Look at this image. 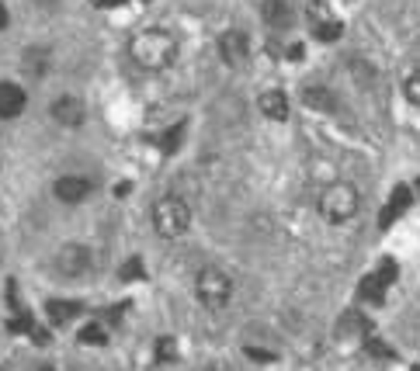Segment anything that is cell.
<instances>
[{
  "mask_svg": "<svg viewBox=\"0 0 420 371\" xmlns=\"http://www.w3.org/2000/svg\"><path fill=\"white\" fill-rule=\"evenodd\" d=\"M129 56L136 66L149 70V73H160V70H170L177 63V39L163 28H143L132 35L129 42Z\"/></svg>",
  "mask_w": 420,
  "mask_h": 371,
  "instance_id": "cell-1",
  "label": "cell"
},
{
  "mask_svg": "<svg viewBox=\"0 0 420 371\" xmlns=\"http://www.w3.org/2000/svg\"><path fill=\"white\" fill-rule=\"evenodd\" d=\"M358 208H361V194H358V188H354L351 181H330V184L320 191V198H316V212H320L323 222H330V226L351 222V219L358 215Z\"/></svg>",
  "mask_w": 420,
  "mask_h": 371,
  "instance_id": "cell-2",
  "label": "cell"
},
{
  "mask_svg": "<svg viewBox=\"0 0 420 371\" xmlns=\"http://www.w3.org/2000/svg\"><path fill=\"white\" fill-rule=\"evenodd\" d=\"M194 295H198V305L208 309V312L230 309V302H233V278H230V271L201 267L198 278H194Z\"/></svg>",
  "mask_w": 420,
  "mask_h": 371,
  "instance_id": "cell-3",
  "label": "cell"
},
{
  "mask_svg": "<svg viewBox=\"0 0 420 371\" xmlns=\"http://www.w3.org/2000/svg\"><path fill=\"white\" fill-rule=\"evenodd\" d=\"M149 219H153L156 236L177 239V236H184V233L191 229V205H188L181 194H163V198H156Z\"/></svg>",
  "mask_w": 420,
  "mask_h": 371,
  "instance_id": "cell-4",
  "label": "cell"
},
{
  "mask_svg": "<svg viewBox=\"0 0 420 371\" xmlns=\"http://www.w3.org/2000/svg\"><path fill=\"white\" fill-rule=\"evenodd\" d=\"M53 267H56L60 278H70V281H73V278H87L91 267H94V250H91L87 243L70 239V243H63V246L56 250Z\"/></svg>",
  "mask_w": 420,
  "mask_h": 371,
  "instance_id": "cell-5",
  "label": "cell"
},
{
  "mask_svg": "<svg viewBox=\"0 0 420 371\" xmlns=\"http://www.w3.org/2000/svg\"><path fill=\"white\" fill-rule=\"evenodd\" d=\"M216 53H219V60H223L230 70H240V66H247V60H250V35H247L244 28H226V32L216 39Z\"/></svg>",
  "mask_w": 420,
  "mask_h": 371,
  "instance_id": "cell-6",
  "label": "cell"
},
{
  "mask_svg": "<svg viewBox=\"0 0 420 371\" xmlns=\"http://www.w3.org/2000/svg\"><path fill=\"white\" fill-rule=\"evenodd\" d=\"M49 115H53V122L63 125V129H80V125L87 122V105H84V98H77V94H60V98L49 105Z\"/></svg>",
  "mask_w": 420,
  "mask_h": 371,
  "instance_id": "cell-7",
  "label": "cell"
},
{
  "mask_svg": "<svg viewBox=\"0 0 420 371\" xmlns=\"http://www.w3.org/2000/svg\"><path fill=\"white\" fill-rule=\"evenodd\" d=\"M309 18H313V35L320 42H337L344 35V21L323 4V0H313L309 4Z\"/></svg>",
  "mask_w": 420,
  "mask_h": 371,
  "instance_id": "cell-8",
  "label": "cell"
},
{
  "mask_svg": "<svg viewBox=\"0 0 420 371\" xmlns=\"http://www.w3.org/2000/svg\"><path fill=\"white\" fill-rule=\"evenodd\" d=\"M91 191H94V184L87 177H80V174H63V177L53 181V194L63 205H80V201L91 198Z\"/></svg>",
  "mask_w": 420,
  "mask_h": 371,
  "instance_id": "cell-9",
  "label": "cell"
},
{
  "mask_svg": "<svg viewBox=\"0 0 420 371\" xmlns=\"http://www.w3.org/2000/svg\"><path fill=\"white\" fill-rule=\"evenodd\" d=\"M261 21L268 32H289L295 25V8L289 0H264L261 4Z\"/></svg>",
  "mask_w": 420,
  "mask_h": 371,
  "instance_id": "cell-10",
  "label": "cell"
},
{
  "mask_svg": "<svg viewBox=\"0 0 420 371\" xmlns=\"http://www.w3.org/2000/svg\"><path fill=\"white\" fill-rule=\"evenodd\" d=\"M28 105V94L15 80H0V118H18Z\"/></svg>",
  "mask_w": 420,
  "mask_h": 371,
  "instance_id": "cell-11",
  "label": "cell"
},
{
  "mask_svg": "<svg viewBox=\"0 0 420 371\" xmlns=\"http://www.w3.org/2000/svg\"><path fill=\"white\" fill-rule=\"evenodd\" d=\"M257 111H261L268 122H289V115H292L289 94H285V91H264V94L257 98Z\"/></svg>",
  "mask_w": 420,
  "mask_h": 371,
  "instance_id": "cell-12",
  "label": "cell"
},
{
  "mask_svg": "<svg viewBox=\"0 0 420 371\" xmlns=\"http://www.w3.org/2000/svg\"><path fill=\"white\" fill-rule=\"evenodd\" d=\"M302 105H306L309 111L334 115L340 101H337V94H334L330 87H323V84H309V87H302Z\"/></svg>",
  "mask_w": 420,
  "mask_h": 371,
  "instance_id": "cell-13",
  "label": "cell"
},
{
  "mask_svg": "<svg viewBox=\"0 0 420 371\" xmlns=\"http://www.w3.org/2000/svg\"><path fill=\"white\" fill-rule=\"evenodd\" d=\"M49 66H53V53H49V46H32V49H25V56H21V70H25L32 80H46V77H49Z\"/></svg>",
  "mask_w": 420,
  "mask_h": 371,
  "instance_id": "cell-14",
  "label": "cell"
},
{
  "mask_svg": "<svg viewBox=\"0 0 420 371\" xmlns=\"http://www.w3.org/2000/svg\"><path fill=\"white\" fill-rule=\"evenodd\" d=\"M46 316H49V323L60 329V326H70V323L80 316V305H77V302H63V298H56V302L46 305Z\"/></svg>",
  "mask_w": 420,
  "mask_h": 371,
  "instance_id": "cell-15",
  "label": "cell"
},
{
  "mask_svg": "<svg viewBox=\"0 0 420 371\" xmlns=\"http://www.w3.org/2000/svg\"><path fill=\"white\" fill-rule=\"evenodd\" d=\"M77 340H80L84 347H104V343H108V326H104V323H87V326H80Z\"/></svg>",
  "mask_w": 420,
  "mask_h": 371,
  "instance_id": "cell-16",
  "label": "cell"
},
{
  "mask_svg": "<svg viewBox=\"0 0 420 371\" xmlns=\"http://www.w3.org/2000/svg\"><path fill=\"white\" fill-rule=\"evenodd\" d=\"M403 98H406V105L420 108V63L403 77Z\"/></svg>",
  "mask_w": 420,
  "mask_h": 371,
  "instance_id": "cell-17",
  "label": "cell"
},
{
  "mask_svg": "<svg viewBox=\"0 0 420 371\" xmlns=\"http://www.w3.org/2000/svg\"><path fill=\"white\" fill-rule=\"evenodd\" d=\"M156 361H177V340L174 336H160L156 340Z\"/></svg>",
  "mask_w": 420,
  "mask_h": 371,
  "instance_id": "cell-18",
  "label": "cell"
},
{
  "mask_svg": "<svg viewBox=\"0 0 420 371\" xmlns=\"http://www.w3.org/2000/svg\"><path fill=\"white\" fill-rule=\"evenodd\" d=\"M122 281H136V278H143V257H129L125 264H122V274H118Z\"/></svg>",
  "mask_w": 420,
  "mask_h": 371,
  "instance_id": "cell-19",
  "label": "cell"
},
{
  "mask_svg": "<svg viewBox=\"0 0 420 371\" xmlns=\"http://www.w3.org/2000/svg\"><path fill=\"white\" fill-rule=\"evenodd\" d=\"M181 132H184V125H174V129H170V136H163V143H160V146H163V150L170 153V150H174V146L181 143Z\"/></svg>",
  "mask_w": 420,
  "mask_h": 371,
  "instance_id": "cell-20",
  "label": "cell"
},
{
  "mask_svg": "<svg viewBox=\"0 0 420 371\" xmlns=\"http://www.w3.org/2000/svg\"><path fill=\"white\" fill-rule=\"evenodd\" d=\"M8 25H11V11H8L4 0H0V32H8Z\"/></svg>",
  "mask_w": 420,
  "mask_h": 371,
  "instance_id": "cell-21",
  "label": "cell"
},
{
  "mask_svg": "<svg viewBox=\"0 0 420 371\" xmlns=\"http://www.w3.org/2000/svg\"><path fill=\"white\" fill-rule=\"evenodd\" d=\"M247 357H254V361H271V354L261 350V347H247Z\"/></svg>",
  "mask_w": 420,
  "mask_h": 371,
  "instance_id": "cell-22",
  "label": "cell"
},
{
  "mask_svg": "<svg viewBox=\"0 0 420 371\" xmlns=\"http://www.w3.org/2000/svg\"><path fill=\"white\" fill-rule=\"evenodd\" d=\"M403 201H406V191L396 194V205H403ZM392 219H396V208H385V222H392Z\"/></svg>",
  "mask_w": 420,
  "mask_h": 371,
  "instance_id": "cell-23",
  "label": "cell"
},
{
  "mask_svg": "<svg viewBox=\"0 0 420 371\" xmlns=\"http://www.w3.org/2000/svg\"><path fill=\"white\" fill-rule=\"evenodd\" d=\"M32 4H35V8H42V11H53V8H60V4H63V0H32Z\"/></svg>",
  "mask_w": 420,
  "mask_h": 371,
  "instance_id": "cell-24",
  "label": "cell"
},
{
  "mask_svg": "<svg viewBox=\"0 0 420 371\" xmlns=\"http://www.w3.org/2000/svg\"><path fill=\"white\" fill-rule=\"evenodd\" d=\"M302 56H306V46H302V42H295V46H292V53H289V60H295V63H299Z\"/></svg>",
  "mask_w": 420,
  "mask_h": 371,
  "instance_id": "cell-25",
  "label": "cell"
},
{
  "mask_svg": "<svg viewBox=\"0 0 420 371\" xmlns=\"http://www.w3.org/2000/svg\"><path fill=\"white\" fill-rule=\"evenodd\" d=\"M39 371H56V368H53V364H42V368H39Z\"/></svg>",
  "mask_w": 420,
  "mask_h": 371,
  "instance_id": "cell-26",
  "label": "cell"
}]
</instances>
